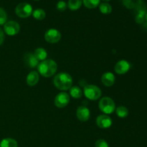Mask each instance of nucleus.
Listing matches in <instances>:
<instances>
[{"label":"nucleus","mask_w":147,"mask_h":147,"mask_svg":"<svg viewBox=\"0 0 147 147\" xmlns=\"http://www.w3.org/2000/svg\"><path fill=\"white\" fill-rule=\"evenodd\" d=\"M95 147H109V144L103 139H98L95 144Z\"/></svg>","instance_id":"nucleus-26"},{"label":"nucleus","mask_w":147,"mask_h":147,"mask_svg":"<svg viewBox=\"0 0 147 147\" xmlns=\"http://www.w3.org/2000/svg\"><path fill=\"white\" fill-rule=\"evenodd\" d=\"M45 39L46 41L51 44L58 42L61 39V34L55 29H50L45 34Z\"/></svg>","instance_id":"nucleus-8"},{"label":"nucleus","mask_w":147,"mask_h":147,"mask_svg":"<svg viewBox=\"0 0 147 147\" xmlns=\"http://www.w3.org/2000/svg\"><path fill=\"white\" fill-rule=\"evenodd\" d=\"M90 110L86 106H82L78 108L76 111V116L79 121L83 122L87 121L90 119Z\"/></svg>","instance_id":"nucleus-11"},{"label":"nucleus","mask_w":147,"mask_h":147,"mask_svg":"<svg viewBox=\"0 0 147 147\" xmlns=\"http://www.w3.org/2000/svg\"><path fill=\"white\" fill-rule=\"evenodd\" d=\"M20 26L17 22L9 21L4 24V31L7 35L14 36L19 33Z\"/></svg>","instance_id":"nucleus-6"},{"label":"nucleus","mask_w":147,"mask_h":147,"mask_svg":"<svg viewBox=\"0 0 147 147\" xmlns=\"http://www.w3.org/2000/svg\"><path fill=\"white\" fill-rule=\"evenodd\" d=\"M116 78L111 72H106L103 73L101 77V82L106 87H111L115 83Z\"/></svg>","instance_id":"nucleus-13"},{"label":"nucleus","mask_w":147,"mask_h":147,"mask_svg":"<svg viewBox=\"0 0 147 147\" xmlns=\"http://www.w3.org/2000/svg\"><path fill=\"white\" fill-rule=\"evenodd\" d=\"M67 4H66L65 1H59L57 2V5H56V8H57V10L60 11H63L67 9Z\"/></svg>","instance_id":"nucleus-25"},{"label":"nucleus","mask_w":147,"mask_h":147,"mask_svg":"<svg viewBox=\"0 0 147 147\" xmlns=\"http://www.w3.org/2000/svg\"><path fill=\"white\" fill-rule=\"evenodd\" d=\"M145 20H146V21H147V11L146 13V15H145Z\"/></svg>","instance_id":"nucleus-28"},{"label":"nucleus","mask_w":147,"mask_h":147,"mask_svg":"<svg viewBox=\"0 0 147 147\" xmlns=\"http://www.w3.org/2000/svg\"><path fill=\"white\" fill-rule=\"evenodd\" d=\"M146 11H139L135 17V21L137 24H142L145 20V15Z\"/></svg>","instance_id":"nucleus-23"},{"label":"nucleus","mask_w":147,"mask_h":147,"mask_svg":"<svg viewBox=\"0 0 147 147\" xmlns=\"http://www.w3.org/2000/svg\"><path fill=\"white\" fill-rule=\"evenodd\" d=\"M98 107L100 111L103 112L105 114H111L113 113L116 109V105L114 101L110 97H103L100 100L98 103Z\"/></svg>","instance_id":"nucleus-3"},{"label":"nucleus","mask_w":147,"mask_h":147,"mask_svg":"<svg viewBox=\"0 0 147 147\" xmlns=\"http://www.w3.org/2000/svg\"><path fill=\"white\" fill-rule=\"evenodd\" d=\"M0 147H18L17 142L11 138H6L0 142Z\"/></svg>","instance_id":"nucleus-15"},{"label":"nucleus","mask_w":147,"mask_h":147,"mask_svg":"<svg viewBox=\"0 0 147 147\" xmlns=\"http://www.w3.org/2000/svg\"><path fill=\"white\" fill-rule=\"evenodd\" d=\"M116 113L118 117L123 119V118L127 117L128 115H129V110L125 106H119L118 108H116Z\"/></svg>","instance_id":"nucleus-19"},{"label":"nucleus","mask_w":147,"mask_h":147,"mask_svg":"<svg viewBox=\"0 0 147 147\" xmlns=\"http://www.w3.org/2000/svg\"><path fill=\"white\" fill-rule=\"evenodd\" d=\"M100 0H83V4L88 9H95L100 4Z\"/></svg>","instance_id":"nucleus-21"},{"label":"nucleus","mask_w":147,"mask_h":147,"mask_svg":"<svg viewBox=\"0 0 147 147\" xmlns=\"http://www.w3.org/2000/svg\"><path fill=\"white\" fill-rule=\"evenodd\" d=\"M131 65L127 60H121L115 65V72L119 75H124L130 70Z\"/></svg>","instance_id":"nucleus-10"},{"label":"nucleus","mask_w":147,"mask_h":147,"mask_svg":"<svg viewBox=\"0 0 147 147\" xmlns=\"http://www.w3.org/2000/svg\"><path fill=\"white\" fill-rule=\"evenodd\" d=\"M40 80V76H39V73L37 71H33L30 72L27 76V78H26V82H27V85L29 86H36L37 84V83L39 82Z\"/></svg>","instance_id":"nucleus-14"},{"label":"nucleus","mask_w":147,"mask_h":147,"mask_svg":"<svg viewBox=\"0 0 147 147\" xmlns=\"http://www.w3.org/2000/svg\"><path fill=\"white\" fill-rule=\"evenodd\" d=\"M83 93L85 96L90 100H98L102 95L101 90L95 85H86L83 89Z\"/></svg>","instance_id":"nucleus-4"},{"label":"nucleus","mask_w":147,"mask_h":147,"mask_svg":"<svg viewBox=\"0 0 147 147\" xmlns=\"http://www.w3.org/2000/svg\"><path fill=\"white\" fill-rule=\"evenodd\" d=\"M32 16L34 19L37 20H42L45 18L46 13L42 9H37L32 11Z\"/></svg>","instance_id":"nucleus-22"},{"label":"nucleus","mask_w":147,"mask_h":147,"mask_svg":"<svg viewBox=\"0 0 147 147\" xmlns=\"http://www.w3.org/2000/svg\"><path fill=\"white\" fill-rule=\"evenodd\" d=\"M113 121L109 116L106 114H102L98 116L96 119V124L100 129H108L111 126Z\"/></svg>","instance_id":"nucleus-9"},{"label":"nucleus","mask_w":147,"mask_h":147,"mask_svg":"<svg viewBox=\"0 0 147 147\" xmlns=\"http://www.w3.org/2000/svg\"><path fill=\"white\" fill-rule=\"evenodd\" d=\"M32 7L28 3H20L16 7L15 13L20 18H27L32 14Z\"/></svg>","instance_id":"nucleus-5"},{"label":"nucleus","mask_w":147,"mask_h":147,"mask_svg":"<svg viewBox=\"0 0 147 147\" xmlns=\"http://www.w3.org/2000/svg\"><path fill=\"white\" fill-rule=\"evenodd\" d=\"M53 84L60 90H67L73 86V78L67 73H60L55 76Z\"/></svg>","instance_id":"nucleus-2"},{"label":"nucleus","mask_w":147,"mask_h":147,"mask_svg":"<svg viewBox=\"0 0 147 147\" xmlns=\"http://www.w3.org/2000/svg\"><path fill=\"white\" fill-rule=\"evenodd\" d=\"M103 1H111V0H103Z\"/></svg>","instance_id":"nucleus-29"},{"label":"nucleus","mask_w":147,"mask_h":147,"mask_svg":"<svg viewBox=\"0 0 147 147\" xmlns=\"http://www.w3.org/2000/svg\"><path fill=\"white\" fill-rule=\"evenodd\" d=\"M34 55L38 60H42V61H43V60H45L47 58V53L44 48L39 47V48H37L34 50Z\"/></svg>","instance_id":"nucleus-16"},{"label":"nucleus","mask_w":147,"mask_h":147,"mask_svg":"<svg viewBox=\"0 0 147 147\" xmlns=\"http://www.w3.org/2000/svg\"><path fill=\"white\" fill-rule=\"evenodd\" d=\"M70 95L73 98H80L83 96V91L78 86H72L70 88Z\"/></svg>","instance_id":"nucleus-17"},{"label":"nucleus","mask_w":147,"mask_h":147,"mask_svg":"<svg viewBox=\"0 0 147 147\" xmlns=\"http://www.w3.org/2000/svg\"><path fill=\"white\" fill-rule=\"evenodd\" d=\"M7 20V14L5 10L0 7V25H4Z\"/></svg>","instance_id":"nucleus-24"},{"label":"nucleus","mask_w":147,"mask_h":147,"mask_svg":"<svg viewBox=\"0 0 147 147\" xmlns=\"http://www.w3.org/2000/svg\"><path fill=\"white\" fill-rule=\"evenodd\" d=\"M34 1H39V0H34Z\"/></svg>","instance_id":"nucleus-30"},{"label":"nucleus","mask_w":147,"mask_h":147,"mask_svg":"<svg viewBox=\"0 0 147 147\" xmlns=\"http://www.w3.org/2000/svg\"><path fill=\"white\" fill-rule=\"evenodd\" d=\"M70 102V96L65 92H61L58 93L55 98L54 103L56 107L63 109L67 106Z\"/></svg>","instance_id":"nucleus-7"},{"label":"nucleus","mask_w":147,"mask_h":147,"mask_svg":"<svg viewBox=\"0 0 147 147\" xmlns=\"http://www.w3.org/2000/svg\"><path fill=\"white\" fill-rule=\"evenodd\" d=\"M39 73L45 78H50L56 73L57 70V65L53 60H45L39 63L37 66Z\"/></svg>","instance_id":"nucleus-1"},{"label":"nucleus","mask_w":147,"mask_h":147,"mask_svg":"<svg viewBox=\"0 0 147 147\" xmlns=\"http://www.w3.org/2000/svg\"><path fill=\"white\" fill-rule=\"evenodd\" d=\"M4 38H5V37H4V32L3 31L2 29L0 28V45L3 44L4 41Z\"/></svg>","instance_id":"nucleus-27"},{"label":"nucleus","mask_w":147,"mask_h":147,"mask_svg":"<svg viewBox=\"0 0 147 147\" xmlns=\"http://www.w3.org/2000/svg\"><path fill=\"white\" fill-rule=\"evenodd\" d=\"M24 63L30 68H34L38 66L39 60L34 57V54L28 53L24 55Z\"/></svg>","instance_id":"nucleus-12"},{"label":"nucleus","mask_w":147,"mask_h":147,"mask_svg":"<svg viewBox=\"0 0 147 147\" xmlns=\"http://www.w3.org/2000/svg\"><path fill=\"white\" fill-rule=\"evenodd\" d=\"M99 9L100 11L103 14H109L112 11V7L109 3H102L99 4Z\"/></svg>","instance_id":"nucleus-20"},{"label":"nucleus","mask_w":147,"mask_h":147,"mask_svg":"<svg viewBox=\"0 0 147 147\" xmlns=\"http://www.w3.org/2000/svg\"><path fill=\"white\" fill-rule=\"evenodd\" d=\"M82 4H83V0H69L67 6L70 10L76 11L81 7Z\"/></svg>","instance_id":"nucleus-18"}]
</instances>
